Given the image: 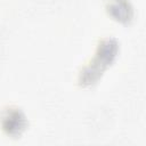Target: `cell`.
I'll return each instance as SVG.
<instances>
[{"label":"cell","instance_id":"1","mask_svg":"<svg viewBox=\"0 0 146 146\" xmlns=\"http://www.w3.org/2000/svg\"><path fill=\"white\" fill-rule=\"evenodd\" d=\"M119 49L120 46L116 38L104 36L99 39L92 58L79 71L78 84L80 87H90L96 84L104 72L116 59Z\"/></svg>","mask_w":146,"mask_h":146},{"label":"cell","instance_id":"3","mask_svg":"<svg viewBox=\"0 0 146 146\" xmlns=\"http://www.w3.org/2000/svg\"><path fill=\"white\" fill-rule=\"evenodd\" d=\"M105 8L107 14L120 23L128 24L133 18V7L129 0H107Z\"/></svg>","mask_w":146,"mask_h":146},{"label":"cell","instance_id":"2","mask_svg":"<svg viewBox=\"0 0 146 146\" xmlns=\"http://www.w3.org/2000/svg\"><path fill=\"white\" fill-rule=\"evenodd\" d=\"M0 127L7 136L19 138L27 129L29 120L21 107L7 105L0 111Z\"/></svg>","mask_w":146,"mask_h":146}]
</instances>
